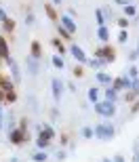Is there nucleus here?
Segmentation results:
<instances>
[{"mask_svg":"<svg viewBox=\"0 0 139 162\" xmlns=\"http://www.w3.org/2000/svg\"><path fill=\"white\" fill-rule=\"evenodd\" d=\"M0 53H2V57H7V44L2 38H0Z\"/></svg>","mask_w":139,"mask_h":162,"instance_id":"nucleus-6","label":"nucleus"},{"mask_svg":"<svg viewBox=\"0 0 139 162\" xmlns=\"http://www.w3.org/2000/svg\"><path fill=\"white\" fill-rule=\"evenodd\" d=\"M72 53H74V57H76V59L84 61V53H82V49H78V46H72Z\"/></svg>","mask_w":139,"mask_h":162,"instance_id":"nucleus-4","label":"nucleus"},{"mask_svg":"<svg viewBox=\"0 0 139 162\" xmlns=\"http://www.w3.org/2000/svg\"><path fill=\"white\" fill-rule=\"evenodd\" d=\"M53 61H55V65H57V67H63V61H61V59H59V57H55V59H53Z\"/></svg>","mask_w":139,"mask_h":162,"instance_id":"nucleus-11","label":"nucleus"},{"mask_svg":"<svg viewBox=\"0 0 139 162\" xmlns=\"http://www.w3.org/2000/svg\"><path fill=\"white\" fill-rule=\"evenodd\" d=\"M99 38H101V40H108V30H105V28L99 30Z\"/></svg>","mask_w":139,"mask_h":162,"instance_id":"nucleus-7","label":"nucleus"},{"mask_svg":"<svg viewBox=\"0 0 139 162\" xmlns=\"http://www.w3.org/2000/svg\"><path fill=\"white\" fill-rule=\"evenodd\" d=\"M59 2H61V0H55V4H59Z\"/></svg>","mask_w":139,"mask_h":162,"instance_id":"nucleus-14","label":"nucleus"},{"mask_svg":"<svg viewBox=\"0 0 139 162\" xmlns=\"http://www.w3.org/2000/svg\"><path fill=\"white\" fill-rule=\"evenodd\" d=\"M30 69H32V74H36V69H38V65H36V61H30Z\"/></svg>","mask_w":139,"mask_h":162,"instance_id":"nucleus-10","label":"nucleus"},{"mask_svg":"<svg viewBox=\"0 0 139 162\" xmlns=\"http://www.w3.org/2000/svg\"><path fill=\"white\" fill-rule=\"evenodd\" d=\"M95 109H97L99 114H103V116H112V114L116 112V107H114L112 103H97Z\"/></svg>","mask_w":139,"mask_h":162,"instance_id":"nucleus-2","label":"nucleus"},{"mask_svg":"<svg viewBox=\"0 0 139 162\" xmlns=\"http://www.w3.org/2000/svg\"><path fill=\"white\" fill-rule=\"evenodd\" d=\"M95 135H97L99 139H110V137L114 135V128H112V124H99V126L95 128Z\"/></svg>","mask_w":139,"mask_h":162,"instance_id":"nucleus-1","label":"nucleus"},{"mask_svg":"<svg viewBox=\"0 0 139 162\" xmlns=\"http://www.w3.org/2000/svg\"><path fill=\"white\" fill-rule=\"evenodd\" d=\"M124 11H127V15H135V9H133V7H127Z\"/></svg>","mask_w":139,"mask_h":162,"instance_id":"nucleus-12","label":"nucleus"},{"mask_svg":"<svg viewBox=\"0 0 139 162\" xmlns=\"http://www.w3.org/2000/svg\"><path fill=\"white\" fill-rule=\"evenodd\" d=\"M97 80H99V82H110V76H105V74H99V76H97Z\"/></svg>","mask_w":139,"mask_h":162,"instance_id":"nucleus-8","label":"nucleus"},{"mask_svg":"<svg viewBox=\"0 0 139 162\" xmlns=\"http://www.w3.org/2000/svg\"><path fill=\"white\" fill-rule=\"evenodd\" d=\"M89 97H91V99H93V101H95V99H97V88H93V90H91V93H89Z\"/></svg>","mask_w":139,"mask_h":162,"instance_id":"nucleus-9","label":"nucleus"},{"mask_svg":"<svg viewBox=\"0 0 139 162\" xmlns=\"http://www.w3.org/2000/svg\"><path fill=\"white\" fill-rule=\"evenodd\" d=\"M105 162H112V160H105Z\"/></svg>","mask_w":139,"mask_h":162,"instance_id":"nucleus-15","label":"nucleus"},{"mask_svg":"<svg viewBox=\"0 0 139 162\" xmlns=\"http://www.w3.org/2000/svg\"><path fill=\"white\" fill-rule=\"evenodd\" d=\"M53 88H55V90H53V93H55V99L59 101V97H61V80H59V78L53 80Z\"/></svg>","mask_w":139,"mask_h":162,"instance_id":"nucleus-3","label":"nucleus"},{"mask_svg":"<svg viewBox=\"0 0 139 162\" xmlns=\"http://www.w3.org/2000/svg\"><path fill=\"white\" fill-rule=\"evenodd\" d=\"M82 135H84V137H91V135H93V131H91V128H84V131H82Z\"/></svg>","mask_w":139,"mask_h":162,"instance_id":"nucleus-13","label":"nucleus"},{"mask_svg":"<svg viewBox=\"0 0 139 162\" xmlns=\"http://www.w3.org/2000/svg\"><path fill=\"white\" fill-rule=\"evenodd\" d=\"M63 26H65L70 32H74V30H76V26L72 23V19H70V17H63Z\"/></svg>","mask_w":139,"mask_h":162,"instance_id":"nucleus-5","label":"nucleus"}]
</instances>
